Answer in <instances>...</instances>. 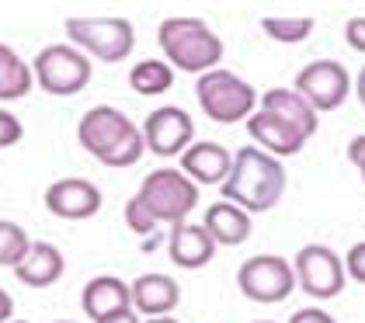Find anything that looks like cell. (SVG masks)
I'll return each mask as SVG.
<instances>
[{
    "instance_id": "cell-5",
    "label": "cell",
    "mask_w": 365,
    "mask_h": 323,
    "mask_svg": "<svg viewBox=\"0 0 365 323\" xmlns=\"http://www.w3.org/2000/svg\"><path fill=\"white\" fill-rule=\"evenodd\" d=\"M195 98L198 108L205 111V118H212L220 125L247 122L254 115V105H257V91L244 77H237L233 70H223V66L198 77Z\"/></svg>"
},
{
    "instance_id": "cell-26",
    "label": "cell",
    "mask_w": 365,
    "mask_h": 323,
    "mask_svg": "<svg viewBox=\"0 0 365 323\" xmlns=\"http://www.w3.org/2000/svg\"><path fill=\"white\" fill-rule=\"evenodd\" d=\"M341 261H344V275H351L359 285H365V240L355 243L348 250V257H341Z\"/></svg>"
},
{
    "instance_id": "cell-17",
    "label": "cell",
    "mask_w": 365,
    "mask_h": 323,
    "mask_svg": "<svg viewBox=\"0 0 365 323\" xmlns=\"http://www.w3.org/2000/svg\"><path fill=\"white\" fill-rule=\"evenodd\" d=\"M81 306H84V317H91L94 323L108 320L122 309H133V299H129V285L115 275H98L91 278L81 292Z\"/></svg>"
},
{
    "instance_id": "cell-31",
    "label": "cell",
    "mask_w": 365,
    "mask_h": 323,
    "mask_svg": "<svg viewBox=\"0 0 365 323\" xmlns=\"http://www.w3.org/2000/svg\"><path fill=\"white\" fill-rule=\"evenodd\" d=\"M101 323H143V320L136 309H122V313H115V317H108V320H101Z\"/></svg>"
},
{
    "instance_id": "cell-19",
    "label": "cell",
    "mask_w": 365,
    "mask_h": 323,
    "mask_svg": "<svg viewBox=\"0 0 365 323\" xmlns=\"http://www.w3.org/2000/svg\"><path fill=\"white\" fill-rule=\"evenodd\" d=\"M202 226H205V233L212 237L216 247H240L251 237V215L244 209H237L233 202H223V198L205 209Z\"/></svg>"
},
{
    "instance_id": "cell-23",
    "label": "cell",
    "mask_w": 365,
    "mask_h": 323,
    "mask_svg": "<svg viewBox=\"0 0 365 323\" xmlns=\"http://www.w3.org/2000/svg\"><path fill=\"white\" fill-rule=\"evenodd\" d=\"M29 233L18 226V222H11V219H0V268H14L25 254H29Z\"/></svg>"
},
{
    "instance_id": "cell-10",
    "label": "cell",
    "mask_w": 365,
    "mask_h": 323,
    "mask_svg": "<svg viewBox=\"0 0 365 323\" xmlns=\"http://www.w3.org/2000/svg\"><path fill=\"white\" fill-rule=\"evenodd\" d=\"M292 91L303 94L307 105L317 115L320 111H337L351 94V77H348V70L337 59H313L296 73Z\"/></svg>"
},
{
    "instance_id": "cell-27",
    "label": "cell",
    "mask_w": 365,
    "mask_h": 323,
    "mask_svg": "<svg viewBox=\"0 0 365 323\" xmlns=\"http://www.w3.org/2000/svg\"><path fill=\"white\" fill-rule=\"evenodd\" d=\"M344 42H348L355 53H365V18H348V25H344Z\"/></svg>"
},
{
    "instance_id": "cell-20",
    "label": "cell",
    "mask_w": 365,
    "mask_h": 323,
    "mask_svg": "<svg viewBox=\"0 0 365 323\" xmlns=\"http://www.w3.org/2000/svg\"><path fill=\"white\" fill-rule=\"evenodd\" d=\"M261 111H272V115H279L282 122H289L292 129H299V133L313 135L317 133V111L307 105V98L303 94H296L292 87H272V91H264L261 94Z\"/></svg>"
},
{
    "instance_id": "cell-12",
    "label": "cell",
    "mask_w": 365,
    "mask_h": 323,
    "mask_svg": "<svg viewBox=\"0 0 365 323\" xmlns=\"http://www.w3.org/2000/svg\"><path fill=\"white\" fill-rule=\"evenodd\" d=\"M46 209L59 219H91L101 212V188L87 178H59L46 188Z\"/></svg>"
},
{
    "instance_id": "cell-16",
    "label": "cell",
    "mask_w": 365,
    "mask_h": 323,
    "mask_svg": "<svg viewBox=\"0 0 365 323\" xmlns=\"http://www.w3.org/2000/svg\"><path fill=\"white\" fill-rule=\"evenodd\" d=\"M129 299H133V309L143 317H170V309L181 302V289L174 278L150 271L129 285Z\"/></svg>"
},
{
    "instance_id": "cell-22",
    "label": "cell",
    "mask_w": 365,
    "mask_h": 323,
    "mask_svg": "<svg viewBox=\"0 0 365 323\" xmlns=\"http://www.w3.org/2000/svg\"><path fill=\"white\" fill-rule=\"evenodd\" d=\"M129 87H133L140 98L168 94L170 87H174V70L168 66V59H140V63L129 70Z\"/></svg>"
},
{
    "instance_id": "cell-15",
    "label": "cell",
    "mask_w": 365,
    "mask_h": 323,
    "mask_svg": "<svg viewBox=\"0 0 365 323\" xmlns=\"http://www.w3.org/2000/svg\"><path fill=\"white\" fill-rule=\"evenodd\" d=\"M168 254L170 261L178 265V268H205L209 261H212V254H216V243L212 237L205 233V226L202 222H178V226H170V240H168Z\"/></svg>"
},
{
    "instance_id": "cell-24",
    "label": "cell",
    "mask_w": 365,
    "mask_h": 323,
    "mask_svg": "<svg viewBox=\"0 0 365 323\" xmlns=\"http://www.w3.org/2000/svg\"><path fill=\"white\" fill-rule=\"evenodd\" d=\"M261 28H264V35H268V39L285 42V46H296V42L309 39V31H313V18H261Z\"/></svg>"
},
{
    "instance_id": "cell-6",
    "label": "cell",
    "mask_w": 365,
    "mask_h": 323,
    "mask_svg": "<svg viewBox=\"0 0 365 323\" xmlns=\"http://www.w3.org/2000/svg\"><path fill=\"white\" fill-rule=\"evenodd\" d=\"M70 46L101 63H122L133 56L136 28L129 18H66Z\"/></svg>"
},
{
    "instance_id": "cell-28",
    "label": "cell",
    "mask_w": 365,
    "mask_h": 323,
    "mask_svg": "<svg viewBox=\"0 0 365 323\" xmlns=\"http://www.w3.org/2000/svg\"><path fill=\"white\" fill-rule=\"evenodd\" d=\"M289 323H337L327 309H320V306H307V309H296Z\"/></svg>"
},
{
    "instance_id": "cell-13",
    "label": "cell",
    "mask_w": 365,
    "mask_h": 323,
    "mask_svg": "<svg viewBox=\"0 0 365 323\" xmlns=\"http://www.w3.org/2000/svg\"><path fill=\"white\" fill-rule=\"evenodd\" d=\"M247 133L251 139L257 143V150H264L268 157H296L303 146H307V135L299 133V129H292L289 122H282L279 115H272V111H261V108H254V115L247 118Z\"/></svg>"
},
{
    "instance_id": "cell-11",
    "label": "cell",
    "mask_w": 365,
    "mask_h": 323,
    "mask_svg": "<svg viewBox=\"0 0 365 323\" xmlns=\"http://www.w3.org/2000/svg\"><path fill=\"white\" fill-rule=\"evenodd\" d=\"M140 129H143L146 150L157 153V157H164V160L168 157H181L195 143V122H192V115L185 108H178V105L153 108Z\"/></svg>"
},
{
    "instance_id": "cell-4",
    "label": "cell",
    "mask_w": 365,
    "mask_h": 323,
    "mask_svg": "<svg viewBox=\"0 0 365 323\" xmlns=\"http://www.w3.org/2000/svg\"><path fill=\"white\" fill-rule=\"evenodd\" d=\"M160 53L168 56L170 70L185 73H209L223 63V39L202 18H164L157 28Z\"/></svg>"
},
{
    "instance_id": "cell-32",
    "label": "cell",
    "mask_w": 365,
    "mask_h": 323,
    "mask_svg": "<svg viewBox=\"0 0 365 323\" xmlns=\"http://www.w3.org/2000/svg\"><path fill=\"white\" fill-rule=\"evenodd\" d=\"M355 98H359L365 108V66H362V73H359V81H355Z\"/></svg>"
},
{
    "instance_id": "cell-9",
    "label": "cell",
    "mask_w": 365,
    "mask_h": 323,
    "mask_svg": "<svg viewBox=\"0 0 365 323\" xmlns=\"http://www.w3.org/2000/svg\"><path fill=\"white\" fill-rule=\"evenodd\" d=\"M296 285L313 299H337L344 292V261L324 243H307L292 261Z\"/></svg>"
},
{
    "instance_id": "cell-21",
    "label": "cell",
    "mask_w": 365,
    "mask_h": 323,
    "mask_svg": "<svg viewBox=\"0 0 365 323\" xmlns=\"http://www.w3.org/2000/svg\"><path fill=\"white\" fill-rule=\"evenodd\" d=\"M31 83H35L31 66L14 53L11 46L0 42V101H18V98H25L31 91Z\"/></svg>"
},
{
    "instance_id": "cell-33",
    "label": "cell",
    "mask_w": 365,
    "mask_h": 323,
    "mask_svg": "<svg viewBox=\"0 0 365 323\" xmlns=\"http://www.w3.org/2000/svg\"><path fill=\"white\" fill-rule=\"evenodd\" d=\"M146 323H181V320H174V317H150Z\"/></svg>"
},
{
    "instance_id": "cell-34",
    "label": "cell",
    "mask_w": 365,
    "mask_h": 323,
    "mask_svg": "<svg viewBox=\"0 0 365 323\" xmlns=\"http://www.w3.org/2000/svg\"><path fill=\"white\" fill-rule=\"evenodd\" d=\"M254 323H272V320H254Z\"/></svg>"
},
{
    "instance_id": "cell-8",
    "label": "cell",
    "mask_w": 365,
    "mask_h": 323,
    "mask_svg": "<svg viewBox=\"0 0 365 323\" xmlns=\"http://www.w3.org/2000/svg\"><path fill=\"white\" fill-rule=\"evenodd\" d=\"M237 289L251 302L272 306V302H282V299L292 296L296 275H292V265L285 257L257 254V257H247L240 265V271H237Z\"/></svg>"
},
{
    "instance_id": "cell-3",
    "label": "cell",
    "mask_w": 365,
    "mask_h": 323,
    "mask_svg": "<svg viewBox=\"0 0 365 323\" xmlns=\"http://www.w3.org/2000/svg\"><path fill=\"white\" fill-rule=\"evenodd\" d=\"M223 202H233L247 215L275 209L285 195V167L257 146H244L233 153V167L223 185Z\"/></svg>"
},
{
    "instance_id": "cell-35",
    "label": "cell",
    "mask_w": 365,
    "mask_h": 323,
    "mask_svg": "<svg viewBox=\"0 0 365 323\" xmlns=\"http://www.w3.org/2000/svg\"><path fill=\"white\" fill-rule=\"evenodd\" d=\"M11 323H29V320H11Z\"/></svg>"
},
{
    "instance_id": "cell-1",
    "label": "cell",
    "mask_w": 365,
    "mask_h": 323,
    "mask_svg": "<svg viewBox=\"0 0 365 323\" xmlns=\"http://www.w3.org/2000/svg\"><path fill=\"white\" fill-rule=\"evenodd\" d=\"M198 205V185L181 174V167H157L146 174L140 191L125 202V222L133 233H153V226H178Z\"/></svg>"
},
{
    "instance_id": "cell-29",
    "label": "cell",
    "mask_w": 365,
    "mask_h": 323,
    "mask_svg": "<svg viewBox=\"0 0 365 323\" xmlns=\"http://www.w3.org/2000/svg\"><path fill=\"white\" fill-rule=\"evenodd\" d=\"M348 160H351V167L362 174V181H365V133L348 143Z\"/></svg>"
},
{
    "instance_id": "cell-18",
    "label": "cell",
    "mask_w": 365,
    "mask_h": 323,
    "mask_svg": "<svg viewBox=\"0 0 365 323\" xmlns=\"http://www.w3.org/2000/svg\"><path fill=\"white\" fill-rule=\"evenodd\" d=\"M63 268H66L63 250L53 247V243L38 240V243H31L29 254L14 265V278L21 285H29V289H49V285H56L59 278H63Z\"/></svg>"
},
{
    "instance_id": "cell-30",
    "label": "cell",
    "mask_w": 365,
    "mask_h": 323,
    "mask_svg": "<svg viewBox=\"0 0 365 323\" xmlns=\"http://www.w3.org/2000/svg\"><path fill=\"white\" fill-rule=\"evenodd\" d=\"M11 320H14V299L0 289V323H11Z\"/></svg>"
},
{
    "instance_id": "cell-36",
    "label": "cell",
    "mask_w": 365,
    "mask_h": 323,
    "mask_svg": "<svg viewBox=\"0 0 365 323\" xmlns=\"http://www.w3.org/2000/svg\"><path fill=\"white\" fill-rule=\"evenodd\" d=\"M56 323H73V320H56Z\"/></svg>"
},
{
    "instance_id": "cell-14",
    "label": "cell",
    "mask_w": 365,
    "mask_h": 323,
    "mask_svg": "<svg viewBox=\"0 0 365 323\" xmlns=\"http://www.w3.org/2000/svg\"><path fill=\"white\" fill-rule=\"evenodd\" d=\"M230 167H233V153L212 139L192 143L181 153V174L192 178L195 185H223L230 178Z\"/></svg>"
},
{
    "instance_id": "cell-2",
    "label": "cell",
    "mask_w": 365,
    "mask_h": 323,
    "mask_svg": "<svg viewBox=\"0 0 365 323\" xmlns=\"http://www.w3.org/2000/svg\"><path fill=\"white\" fill-rule=\"evenodd\" d=\"M77 143L98 163L115 167V170L140 163V157L146 153L143 129L125 111H118L112 105H94L91 111L81 115V122H77Z\"/></svg>"
},
{
    "instance_id": "cell-25",
    "label": "cell",
    "mask_w": 365,
    "mask_h": 323,
    "mask_svg": "<svg viewBox=\"0 0 365 323\" xmlns=\"http://www.w3.org/2000/svg\"><path fill=\"white\" fill-rule=\"evenodd\" d=\"M21 139H25V125H21V118H18L14 111L0 108V150L18 146Z\"/></svg>"
},
{
    "instance_id": "cell-7",
    "label": "cell",
    "mask_w": 365,
    "mask_h": 323,
    "mask_svg": "<svg viewBox=\"0 0 365 323\" xmlns=\"http://www.w3.org/2000/svg\"><path fill=\"white\" fill-rule=\"evenodd\" d=\"M91 59L81 49H73L70 42H59V46H46L42 53L31 59V77L35 83L53 94V98H73L81 94L87 83H91Z\"/></svg>"
}]
</instances>
